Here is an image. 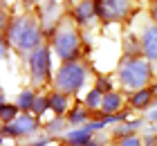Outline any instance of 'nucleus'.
Here are the masks:
<instances>
[{"mask_svg": "<svg viewBox=\"0 0 157 146\" xmlns=\"http://www.w3.org/2000/svg\"><path fill=\"white\" fill-rule=\"evenodd\" d=\"M5 41L9 45H13V49L27 52V54L43 47V29L38 25V18H34V16L13 18L5 29Z\"/></svg>", "mask_w": 157, "mask_h": 146, "instance_id": "1", "label": "nucleus"}, {"mask_svg": "<svg viewBox=\"0 0 157 146\" xmlns=\"http://www.w3.org/2000/svg\"><path fill=\"white\" fill-rule=\"evenodd\" d=\"M117 77L124 88L130 90H141L153 81V65L148 58L144 56H132V58H124L117 68Z\"/></svg>", "mask_w": 157, "mask_h": 146, "instance_id": "2", "label": "nucleus"}, {"mask_svg": "<svg viewBox=\"0 0 157 146\" xmlns=\"http://www.w3.org/2000/svg\"><path fill=\"white\" fill-rule=\"evenodd\" d=\"M85 79H88V70H85L83 63L65 61V63H61V68L54 74V88H56V92L74 94L85 85Z\"/></svg>", "mask_w": 157, "mask_h": 146, "instance_id": "3", "label": "nucleus"}, {"mask_svg": "<svg viewBox=\"0 0 157 146\" xmlns=\"http://www.w3.org/2000/svg\"><path fill=\"white\" fill-rule=\"evenodd\" d=\"M52 47H54L56 56H59L63 63L65 61H76L78 58V49H81V36H78V32L70 23H63L54 32Z\"/></svg>", "mask_w": 157, "mask_h": 146, "instance_id": "4", "label": "nucleus"}, {"mask_svg": "<svg viewBox=\"0 0 157 146\" xmlns=\"http://www.w3.org/2000/svg\"><path fill=\"white\" fill-rule=\"evenodd\" d=\"M49 54H52V49L49 45H43L38 49H34V52L27 56V63H29V79L34 85H45L49 81V72H52V65H49Z\"/></svg>", "mask_w": 157, "mask_h": 146, "instance_id": "5", "label": "nucleus"}, {"mask_svg": "<svg viewBox=\"0 0 157 146\" xmlns=\"http://www.w3.org/2000/svg\"><path fill=\"white\" fill-rule=\"evenodd\" d=\"M94 7H97V18L105 25L126 20L132 11L130 0H94Z\"/></svg>", "mask_w": 157, "mask_h": 146, "instance_id": "6", "label": "nucleus"}, {"mask_svg": "<svg viewBox=\"0 0 157 146\" xmlns=\"http://www.w3.org/2000/svg\"><path fill=\"white\" fill-rule=\"evenodd\" d=\"M38 130V119L32 115H18L11 124H5L2 126V137H13V140H20V137H29Z\"/></svg>", "mask_w": 157, "mask_h": 146, "instance_id": "7", "label": "nucleus"}, {"mask_svg": "<svg viewBox=\"0 0 157 146\" xmlns=\"http://www.w3.org/2000/svg\"><path fill=\"white\" fill-rule=\"evenodd\" d=\"M141 54H144V58H148V61H157V25H148L144 29V34H141Z\"/></svg>", "mask_w": 157, "mask_h": 146, "instance_id": "8", "label": "nucleus"}, {"mask_svg": "<svg viewBox=\"0 0 157 146\" xmlns=\"http://www.w3.org/2000/svg\"><path fill=\"white\" fill-rule=\"evenodd\" d=\"M63 137H65V142L70 146H85L94 137V130H92L88 124H83V126H78V128H70Z\"/></svg>", "mask_w": 157, "mask_h": 146, "instance_id": "9", "label": "nucleus"}, {"mask_svg": "<svg viewBox=\"0 0 157 146\" xmlns=\"http://www.w3.org/2000/svg\"><path fill=\"white\" fill-rule=\"evenodd\" d=\"M124 108V97L119 92H105L103 94V104H101V115H119ZM99 115V117H101Z\"/></svg>", "mask_w": 157, "mask_h": 146, "instance_id": "10", "label": "nucleus"}, {"mask_svg": "<svg viewBox=\"0 0 157 146\" xmlns=\"http://www.w3.org/2000/svg\"><path fill=\"white\" fill-rule=\"evenodd\" d=\"M97 16V7H94V0H81L74 9V20L78 25H88L92 18Z\"/></svg>", "mask_w": 157, "mask_h": 146, "instance_id": "11", "label": "nucleus"}, {"mask_svg": "<svg viewBox=\"0 0 157 146\" xmlns=\"http://www.w3.org/2000/svg\"><path fill=\"white\" fill-rule=\"evenodd\" d=\"M128 101H130V106L135 110H146V108L155 101V92H153V88H141V90L132 92Z\"/></svg>", "mask_w": 157, "mask_h": 146, "instance_id": "12", "label": "nucleus"}, {"mask_svg": "<svg viewBox=\"0 0 157 146\" xmlns=\"http://www.w3.org/2000/svg\"><path fill=\"white\" fill-rule=\"evenodd\" d=\"M49 108L54 110L56 117H65L67 115V108H70V94L52 92V94H49Z\"/></svg>", "mask_w": 157, "mask_h": 146, "instance_id": "13", "label": "nucleus"}, {"mask_svg": "<svg viewBox=\"0 0 157 146\" xmlns=\"http://www.w3.org/2000/svg\"><path fill=\"white\" fill-rule=\"evenodd\" d=\"M67 121H70V126H83V124H88L90 121V110L85 108V104H76L67 112Z\"/></svg>", "mask_w": 157, "mask_h": 146, "instance_id": "14", "label": "nucleus"}, {"mask_svg": "<svg viewBox=\"0 0 157 146\" xmlns=\"http://www.w3.org/2000/svg\"><path fill=\"white\" fill-rule=\"evenodd\" d=\"M141 126V119H135V121H126V124H117L115 128H112V137H117V140H124V137H130L137 133V128Z\"/></svg>", "mask_w": 157, "mask_h": 146, "instance_id": "15", "label": "nucleus"}, {"mask_svg": "<svg viewBox=\"0 0 157 146\" xmlns=\"http://www.w3.org/2000/svg\"><path fill=\"white\" fill-rule=\"evenodd\" d=\"M70 126V121H67V117H54L52 121H47V126H45V130H47V135H65L67 133V128Z\"/></svg>", "mask_w": 157, "mask_h": 146, "instance_id": "16", "label": "nucleus"}, {"mask_svg": "<svg viewBox=\"0 0 157 146\" xmlns=\"http://www.w3.org/2000/svg\"><path fill=\"white\" fill-rule=\"evenodd\" d=\"M83 104H85V108L88 110H97V108H101V104H103V92L101 90H90L88 92V97L83 99Z\"/></svg>", "mask_w": 157, "mask_h": 146, "instance_id": "17", "label": "nucleus"}, {"mask_svg": "<svg viewBox=\"0 0 157 146\" xmlns=\"http://www.w3.org/2000/svg\"><path fill=\"white\" fill-rule=\"evenodd\" d=\"M34 101H36V94H34L32 90H23L18 94V99H16V106L20 108V110H32Z\"/></svg>", "mask_w": 157, "mask_h": 146, "instance_id": "18", "label": "nucleus"}, {"mask_svg": "<svg viewBox=\"0 0 157 146\" xmlns=\"http://www.w3.org/2000/svg\"><path fill=\"white\" fill-rule=\"evenodd\" d=\"M18 110H20V108H18L16 104H7V101H5V104L0 106V117H2V124H11V121L18 117Z\"/></svg>", "mask_w": 157, "mask_h": 146, "instance_id": "19", "label": "nucleus"}, {"mask_svg": "<svg viewBox=\"0 0 157 146\" xmlns=\"http://www.w3.org/2000/svg\"><path fill=\"white\" fill-rule=\"evenodd\" d=\"M34 117H40L45 110H49V97H40V94H36V101H34Z\"/></svg>", "mask_w": 157, "mask_h": 146, "instance_id": "20", "label": "nucleus"}, {"mask_svg": "<svg viewBox=\"0 0 157 146\" xmlns=\"http://www.w3.org/2000/svg\"><path fill=\"white\" fill-rule=\"evenodd\" d=\"M117 146H144V140L137 135H130V137H124V140H119Z\"/></svg>", "mask_w": 157, "mask_h": 146, "instance_id": "21", "label": "nucleus"}, {"mask_svg": "<svg viewBox=\"0 0 157 146\" xmlns=\"http://www.w3.org/2000/svg\"><path fill=\"white\" fill-rule=\"evenodd\" d=\"M97 90H101L103 94L105 92H112V83L108 77H97Z\"/></svg>", "mask_w": 157, "mask_h": 146, "instance_id": "22", "label": "nucleus"}, {"mask_svg": "<svg viewBox=\"0 0 157 146\" xmlns=\"http://www.w3.org/2000/svg\"><path fill=\"white\" fill-rule=\"evenodd\" d=\"M144 146H157V135H144Z\"/></svg>", "mask_w": 157, "mask_h": 146, "instance_id": "23", "label": "nucleus"}, {"mask_svg": "<svg viewBox=\"0 0 157 146\" xmlns=\"http://www.w3.org/2000/svg\"><path fill=\"white\" fill-rule=\"evenodd\" d=\"M151 18H153V23L157 25V0L153 2V7H151Z\"/></svg>", "mask_w": 157, "mask_h": 146, "instance_id": "24", "label": "nucleus"}, {"mask_svg": "<svg viewBox=\"0 0 157 146\" xmlns=\"http://www.w3.org/2000/svg\"><path fill=\"white\" fill-rule=\"evenodd\" d=\"M27 146H47V140H36V142H32V144H27Z\"/></svg>", "mask_w": 157, "mask_h": 146, "instance_id": "25", "label": "nucleus"}, {"mask_svg": "<svg viewBox=\"0 0 157 146\" xmlns=\"http://www.w3.org/2000/svg\"><path fill=\"white\" fill-rule=\"evenodd\" d=\"M148 121H153V124H157V108H155V110H153L151 115H148Z\"/></svg>", "mask_w": 157, "mask_h": 146, "instance_id": "26", "label": "nucleus"}, {"mask_svg": "<svg viewBox=\"0 0 157 146\" xmlns=\"http://www.w3.org/2000/svg\"><path fill=\"white\" fill-rule=\"evenodd\" d=\"M85 146H101V142H99V140H94V137H92V140H90L88 144H85Z\"/></svg>", "mask_w": 157, "mask_h": 146, "instance_id": "27", "label": "nucleus"}, {"mask_svg": "<svg viewBox=\"0 0 157 146\" xmlns=\"http://www.w3.org/2000/svg\"><path fill=\"white\" fill-rule=\"evenodd\" d=\"M153 92H155V97H157V83H155V85H153Z\"/></svg>", "mask_w": 157, "mask_h": 146, "instance_id": "28", "label": "nucleus"}]
</instances>
